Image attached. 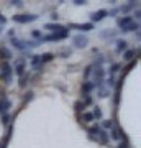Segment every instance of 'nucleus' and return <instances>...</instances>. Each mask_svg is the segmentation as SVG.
Here are the masks:
<instances>
[{
	"instance_id": "9d476101",
	"label": "nucleus",
	"mask_w": 141,
	"mask_h": 148,
	"mask_svg": "<svg viewBox=\"0 0 141 148\" xmlns=\"http://www.w3.org/2000/svg\"><path fill=\"white\" fill-rule=\"evenodd\" d=\"M90 140H94V142H99V143H102V145H108V142H110V138H108V133L105 132V130H102L100 128L99 130V133L95 135V137H89Z\"/></svg>"
},
{
	"instance_id": "aec40b11",
	"label": "nucleus",
	"mask_w": 141,
	"mask_h": 148,
	"mask_svg": "<svg viewBox=\"0 0 141 148\" xmlns=\"http://www.w3.org/2000/svg\"><path fill=\"white\" fill-rule=\"evenodd\" d=\"M97 94H99L100 99H107V97L110 95V89L104 84V86H100L99 89H97Z\"/></svg>"
},
{
	"instance_id": "7c9ffc66",
	"label": "nucleus",
	"mask_w": 141,
	"mask_h": 148,
	"mask_svg": "<svg viewBox=\"0 0 141 148\" xmlns=\"http://www.w3.org/2000/svg\"><path fill=\"white\" fill-rule=\"evenodd\" d=\"M71 53H72V49H71V48H64L59 54H61V58H67V56H71Z\"/></svg>"
},
{
	"instance_id": "c756f323",
	"label": "nucleus",
	"mask_w": 141,
	"mask_h": 148,
	"mask_svg": "<svg viewBox=\"0 0 141 148\" xmlns=\"http://www.w3.org/2000/svg\"><path fill=\"white\" fill-rule=\"evenodd\" d=\"M31 36L35 38V41H40V40L43 38V33L38 32V30H33V32H31Z\"/></svg>"
},
{
	"instance_id": "e433bc0d",
	"label": "nucleus",
	"mask_w": 141,
	"mask_h": 148,
	"mask_svg": "<svg viewBox=\"0 0 141 148\" xmlns=\"http://www.w3.org/2000/svg\"><path fill=\"white\" fill-rule=\"evenodd\" d=\"M12 5H15V7H23V2H21V0H13V2H12Z\"/></svg>"
},
{
	"instance_id": "ddd939ff",
	"label": "nucleus",
	"mask_w": 141,
	"mask_h": 148,
	"mask_svg": "<svg viewBox=\"0 0 141 148\" xmlns=\"http://www.w3.org/2000/svg\"><path fill=\"white\" fill-rule=\"evenodd\" d=\"M123 135H125V133L121 132V128H120V127H113L112 130H110V137H108V138L115 140V142H120L121 138H123Z\"/></svg>"
},
{
	"instance_id": "7ed1b4c3",
	"label": "nucleus",
	"mask_w": 141,
	"mask_h": 148,
	"mask_svg": "<svg viewBox=\"0 0 141 148\" xmlns=\"http://www.w3.org/2000/svg\"><path fill=\"white\" fill-rule=\"evenodd\" d=\"M69 38V30H63L61 33H49V35H44V36L40 40V43H48V41H61V40H66Z\"/></svg>"
},
{
	"instance_id": "4468645a",
	"label": "nucleus",
	"mask_w": 141,
	"mask_h": 148,
	"mask_svg": "<svg viewBox=\"0 0 141 148\" xmlns=\"http://www.w3.org/2000/svg\"><path fill=\"white\" fill-rule=\"evenodd\" d=\"M44 30H49L51 33H61L63 30H66V27L59 25V23H46L44 25Z\"/></svg>"
},
{
	"instance_id": "0eeeda50",
	"label": "nucleus",
	"mask_w": 141,
	"mask_h": 148,
	"mask_svg": "<svg viewBox=\"0 0 141 148\" xmlns=\"http://www.w3.org/2000/svg\"><path fill=\"white\" fill-rule=\"evenodd\" d=\"M133 21L135 20H133L131 15H123V16H118V18H116V25H118V28H121V32H125Z\"/></svg>"
},
{
	"instance_id": "412c9836",
	"label": "nucleus",
	"mask_w": 141,
	"mask_h": 148,
	"mask_svg": "<svg viewBox=\"0 0 141 148\" xmlns=\"http://www.w3.org/2000/svg\"><path fill=\"white\" fill-rule=\"evenodd\" d=\"M116 36V30H104V32H100V38H115Z\"/></svg>"
},
{
	"instance_id": "a878e982",
	"label": "nucleus",
	"mask_w": 141,
	"mask_h": 148,
	"mask_svg": "<svg viewBox=\"0 0 141 148\" xmlns=\"http://www.w3.org/2000/svg\"><path fill=\"white\" fill-rule=\"evenodd\" d=\"M92 115H94V120H100V119H102V109L95 106L94 107V112H92Z\"/></svg>"
},
{
	"instance_id": "a211bd4d",
	"label": "nucleus",
	"mask_w": 141,
	"mask_h": 148,
	"mask_svg": "<svg viewBox=\"0 0 141 148\" xmlns=\"http://www.w3.org/2000/svg\"><path fill=\"white\" fill-rule=\"evenodd\" d=\"M136 54H138V49H126L123 53V59L125 61H133V59H136Z\"/></svg>"
},
{
	"instance_id": "9b49d317",
	"label": "nucleus",
	"mask_w": 141,
	"mask_h": 148,
	"mask_svg": "<svg viewBox=\"0 0 141 148\" xmlns=\"http://www.w3.org/2000/svg\"><path fill=\"white\" fill-rule=\"evenodd\" d=\"M67 28H76V30H79L80 33H87V32H92L95 28V25H92V23H71Z\"/></svg>"
},
{
	"instance_id": "423d86ee",
	"label": "nucleus",
	"mask_w": 141,
	"mask_h": 148,
	"mask_svg": "<svg viewBox=\"0 0 141 148\" xmlns=\"http://www.w3.org/2000/svg\"><path fill=\"white\" fill-rule=\"evenodd\" d=\"M10 41H12V46L15 48L16 51H20V53H26L28 49H30V46H28V41H25V40H20V38H10Z\"/></svg>"
},
{
	"instance_id": "2eb2a0df",
	"label": "nucleus",
	"mask_w": 141,
	"mask_h": 148,
	"mask_svg": "<svg viewBox=\"0 0 141 148\" xmlns=\"http://www.w3.org/2000/svg\"><path fill=\"white\" fill-rule=\"evenodd\" d=\"M126 49H128V41L126 40H116V45H115L116 53H125Z\"/></svg>"
},
{
	"instance_id": "cd10ccee",
	"label": "nucleus",
	"mask_w": 141,
	"mask_h": 148,
	"mask_svg": "<svg viewBox=\"0 0 141 148\" xmlns=\"http://www.w3.org/2000/svg\"><path fill=\"white\" fill-rule=\"evenodd\" d=\"M102 127H104V128H107V130H112V128L115 127V125H113V120H110V119H108V120H104V122H102V125H100V128H102Z\"/></svg>"
},
{
	"instance_id": "1a4fd4ad",
	"label": "nucleus",
	"mask_w": 141,
	"mask_h": 148,
	"mask_svg": "<svg viewBox=\"0 0 141 148\" xmlns=\"http://www.w3.org/2000/svg\"><path fill=\"white\" fill-rule=\"evenodd\" d=\"M72 41H74V46L76 48H87L89 46V38L85 36V35H82V33L76 35L72 38Z\"/></svg>"
},
{
	"instance_id": "dca6fc26",
	"label": "nucleus",
	"mask_w": 141,
	"mask_h": 148,
	"mask_svg": "<svg viewBox=\"0 0 141 148\" xmlns=\"http://www.w3.org/2000/svg\"><path fill=\"white\" fill-rule=\"evenodd\" d=\"M38 56H40V64L41 66H44L46 63H49V61L54 59V54L52 53H43V54H38Z\"/></svg>"
},
{
	"instance_id": "20e7f679",
	"label": "nucleus",
	"mask_w": 141,
	"mask_h": 148,
	"mask_svg": "<svg viewBox=\"0 0 141 148\" xmlns=\"http://www.w3.org/2000/svg\"><path fill=\"white\" fill-rule=\"evenodd\" d=\"M13 71L16 73L18 77H21V76L26 73V59H25V56H18V58H16V61L13 63Z\"/></svg>"
},
{
	"instance_id": "f704fd0d",
	"label": "nucleus",
	"mask_w": 141,
	"mask_h": 148,
	"mask_svg": "<svg viewBox=\"0 0 141 148\" xmlns=\"http://www.w3.org/2000/svg\"><path fill=\"white\" fill-rule=\"evenodd\" d=\"M92 69H94V68H92V64H90V66H87V68L84 69V77H85V79H87L90 74H92Z\"/></svg>"
},
{
	"instance_id": "4be33fe9",
	"label": "nucleus",
	"mask_w": 141,
	"mask_h": 148,
	"mask_svg": "<svg viewBox=\"0 0 141 148\" xmlns=\"http://www.w3.org/2000/svg\"><path fill=\"white\" fill-rule=\"evenodd\" d=\"M100 130V125L99 123H95V125H90L89 128H87V133H89V137H94V135H97Z\"/></svg>"
},
{
	"instance_id": "6e6552de",
	"label": "nucleus",
	"mask_w": 141,
	"mask_h": 148,
	"mask_svg": "<svg viewBox=\"0 0 141 148\" xmlns=\"http://www.w3.org/2000/svg\"><path fill=\"white\" fill-rule=\"evenodd\" d=\"M105 16H108V10H105V8H102V10H97L94 12V13H90V21L89 23H99V21H102L105 18Z\"/></svg>"
},
{
	"instance_id": "f8f14e48",
	"label": "nucleus",
	"mask_w": 141,
	"mask_h": 148,
	"mask_svg": "<svg viewBox=\"0 0 141 148\" xmlns=\"http://www.w3.org/2000/svg\"><path fill=\"white\" fill-rule=\"evenodd\" d=\"M10 107H12L10 99H8V97H7L5 94H3L2 97H0V114H8Z\"/></svg>"
},
{
	"instance_id": "f3484780",
	"label": "nucleus",
	"mask_w": 141,
	"mask_h": 148,
	"mask_svg": "<svg viewBox=\"0 0 141 148\" xmlns=\"http://www.w3.org/2000/svg\"><path fill=\"white\" fill-rule=\"evenodd\" d=\"M94 84L90 82V81H85V82H82V94L84 95H90V92L94 90Z\"/></svg>"
},
{
	"instance_id": "6ab92c4d",
	"label": "nucleus",
	"mask_w": 141,
	"mask_h": 148,
	"mask_svg": "<svg viewBox=\"0 0 141 148\" xmlns=\"http://www.w3.org/2000/svg\"><path fill=\"white\" fill-rule=\"evenodd\" d=\"M12 58V51L8 49V48H5V46H2L0 48V59H3V61H8V59Z\"/></svg>"
},
{
	"instance_id": "5701e85b",
	"label": "nucleus",
	"mask_w": 141,
	"mask_h": 148,
	"mask_svg": "<svg viewBox=\"0 0 141 148\" xmlns=\"http://www.w3.org/2000/svg\"><path fill=\"white\" fill-rule=\"evenodd\" d=\"M107 61V58H105V54H99L97 56V59H94V64H92V68H97V66H102V64Z\"/></svg>"
},
{
	"instance_id": "4c0bfd02",
	"label": "nucleus",
	"mask_w": 141,
	"mask_h": 148,
	"mask_svg": "<svg viewBox=\"0 0 141 148\" xmlns=\"http://www.w3.org/2000/svg\"><path fill=\"white\" fill-rule=\"evenodd\" d=\"M74 3H76V5H85V3H87V2H85V0H76V2H74Z\"/></svg>"
},
{
	"instance_id": "473e14b6",
	"label": "nucleus",
	"mask_w": 141,
	"mask_h": 148,
	"mask_svg": "<svg viewBox=\"0 0 141 148\" xmlns=\"http://www.w3.org/2000/svg\"><path fill=\"white\" fill-rule=\"evenodd\" d=\"M82 104L84 106H90V104H92V95H82Z\"/></svg>"
},
{
	"instance_id": "b1692460",
	"label": "nucleus",
	"mask_w": 141,
	"mask_h": 148,
	"mask_svg": "<svg viewBox=\"0 0 141 148\" xmlns=\"http://www.w3.org/2000/svg\"><path fill=\"white\" fill-rule=\"evenodd\" d=\"M80 119H82V122H87V123H89V122H94L92 112H82V117H80Z\"/></svg>"
},
{
	"instance_id": "c85d7f7f",
	"label": "nucleus",
	"mask_w": 141,
	"mask_h": 148,
	"mask_svg": "<svg viewBox=\"0 0 141 148\" xmlns=\"http://www.w3.org/2000/svg\"><path fill=\"white\" fill-rule=\"evenodd\" d=\"M118 69H120V64L118 63L112 64V66H110V76H115V74L118 73Z\"/></svg>"
},
{
	"instance_id": "c9c22d12",
	"label": "nucleus",
	"mask_w": 141,
	"mask_h": 148,
	"mask_svg": "<svg viewBox=\"0 0 141 148\" xmlns=\"http://www.w3.org/2000/svg\"><path fill=\"white\" fill-rule=\"evenodd\" d=\"M33 95H35V94H33V90H30V92H26V94H25V97H23V102L31 101V99H33Z\"/></svg>"
},
{
	"instance_id": "bb28decb",
	"label": "nucleus",
	"mask_w": 141,
	"mask_h": 148,
	"mask_svg": "<svg viewBox=\"0 0 141 148\" xmlns=\"http://www.w3.org/2000/svg\"><path fill=\"white\" fill-rule=\"evenodd\" d=\"M84 109H85V106L82 104V101H77V102H74V110L77 112V114H80V112H84Z\"/></svg>"
},
{
	"instance_id": "39448f33",
	"label": "nucleus",
	"mask_w": 141,
	"mask_h": 148,
	"mask_svg": "<svg viewBox=\"0 0 141 148\" xmlns=\"http://www.w3.org/2000/svg\"><path fill=\"white\" fill-rule=\"evenodd\" d=\"M12 20L15 21V23H21V25H25V23L36 21L38 20V15H33V13H21V15H15Z\"/></svg>"
},
{
	"instance_id": "393cba45",
	"label": "nucleus",
	"mask_w": 141,
	"mask_h": 148,
	"mask_svg": "<svg viewBox=\"0 0 141 148\" xmlns=\"http://www.w3.org/2000/svg\"><path fill=\"white\" fill-rule=\"evenodd\" d=\"M28 79H30V74L25 73V74L20 77V82H18V86H20V87H26V84H28Z\"/></svg>"
},
{
	"instance_id": "2f4dec72",
	"label": "nucleus",
	"mask_w": 141,
	"mask_h": 148,
	"mask_svg": "<svg viewBox=\"0 0 141 148\" xmlns=\"http://www.w3.org/2000/svg\"><path fill=\"white\" fill-rule=\"evenodd\" d=\"M5 25H7V18L2 13H0V33L3 32V28H5Z\"/></svg>"
},
{
	"instance_id": "f03ea898",
	"label": "nucleus",
	"mask_w": 141,
	"mask_h": 148,
	"mask_svg": "<svg viewBox=\"0 0 141 148\" xmlns=\"http://www.w3.org/2000/svg\"><path fill=\"white\" fill-rule=\"evenodd\" d=\"M92 74H94V87L99 89L100 86L105 84V68L104 66H97V68L92 69Z\"/></svg>"
},
{
	"instance_id": "72a5a7b5",
	"label": "nucleus",
	"mask_w": 141,
	"mask_h": 148,
	"mask_svg": "<svg viewBox=\"0 0 141 148\" xmlns=\"http://www.w3.org/2000/svg\"><path fill=\"white\" fill-rule=\"evenodd\" d=\"M2 123L3 125H10V115L8 114H2Z\"/></svg>"
},
{
	"instance_id": "f257e3e1",
	"label": "nucleus",
	"mask_w": 141,
	"mask_h": 148,
	"mask_svg": "<svg viewBox=\"0 0 141 148\" xmlns=\"http://www.w3.org/2000/svg\"><path fill=\"white\" fill-rule=\"evenodd\" d=\"M0 79L3 81L5 84H12V79H13V69L5 61L0 64Z\"/></svg>"
}]
</instances>
